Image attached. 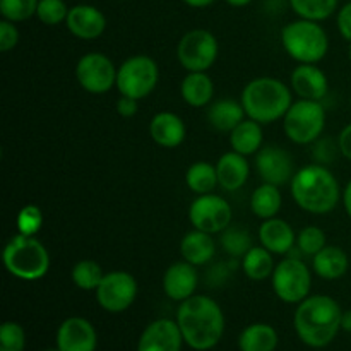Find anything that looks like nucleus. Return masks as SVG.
<instances>
[{"mask_svg":"<svg viewBox=\"0 0 351 351\" xmlns=\"http://www.w3.org/2000/svg\"><path fill=\"white\" fill-rule=\"evenodd\" d=\"M137 103H139V99L120 95L119 101H117V113H119L120 117H123V119H132L137 113V110H139V105H137Z\"/></svg>","mask_w":351,"mask_h":351,"instance_id":"42","label":"nucleus"},{"mask_svg":"<svg viewBox=\"0 0 351 351\" xmlns=\"http://www.w3.org/2000/svg\"><path fill=\"white\" fill-rule=\"evenodd\" d=\"M45 351H60V350H58V346H55V348H48V350H45Z\"/></svg>","mask_w":351,"mask_h":351,"instance_id":"48","label":"nucleus"},{"mask_svg":"<svg viewBox=\"0 0 351 351\" xmlns=\"http://www.w3.org/2000/svg\"><path fill=\"white\" fill-rule=\"evenodd\" d=\"M281 45L298 64H319L329 51V36L317 21L300 17L281 29Z\"/></svg>","mask_w":351,"mask_h":351,"instance_id":"6","label":"nucleus"},{"mask_svg":"<svg viewBox=\"0 0 351 351\" xmlns=\"http://www.w3.org/2000/svg\"><path fill=\"white\" fill-rule=\"evenodd\" d=\"M326 245H328V237H326L324 230H321L319 226H305V228L300 230V233L297 235V247L302 254H305V256L314 257L315 254L321 252Z\"/></svg>","mask_w":351,"mask_h":351,"instance_id":"36","label":"nucleus"},{"mask_svg":"<svg viewBox=\"0 0 351 351\" xmlns=\"http://www.w3.org/2000/svg\"><path fill=\"white\" fill-rule=\"evenodd\" d=\"M259 240L261 245L278 256H285L297 245V235L290 223L276 216L264 219L259 228Z\"/></svg>","mask_w":351,"mask_h":351,"instance_id":"22","label":"nucleus"},{"mask_svg":"<svg viewBox=\"0 0 351 351\" xmlns=\"http://www.w3.org/2000/svg\"><path fill=\"white\" fill-rule=\"evenodd\" d=\"M326 127V108L321 101L298 99L283 117V130L295 144H312Z\"/></svg>","mask_w":351,"mask_h":351,"instance_id":"7","label":"nucleus"},{"mask_svg":"<svg viewBox=\"0 0 351 351\" xmlns=\"http://www.w3.org/2000/svg\"><path fill=\"white\" fill-rule=\"evenodd\" d=\"M19 43V31H17L16 23L3 19L0 23V51H10Z\"/></svg>","mask_w":351,"mask_h":351,"instance_id":"40","label":"nucleus"},{"mask_svg":"<svg viewBox=\"0 0 351 351\" xmlns=\"http://www.w3.org/2000/svg\"><path fill=\"white\" fill-rule=\"evenodd\" d=\"M160 81V67L156 60L147 55L129 57L117 71L115 88L122 96L144 99L154 91Z\"/></svg>","mask_w":351,"mask_h":351,"instance_id":"8","label":"nucleus"},{"mask_svg":"<svg viewBox=\"0 0 351 351\" xmlns=\"http://www.w3.org/2000/svg\"><path fill=\"white\" fill-rule=\"evenodd\" d=\"M343 311L328 295H308L293 315V328L302 343L311 348H326L341 331Z\"/></svg>","mask_w":351,"mask_h":351,"instance_id":"2","label":"nucleus"},{"mask_svg":"<svg viewBox=\"0 0 351 351\" xmlns=\"http://www.w3.org/2000/svg\"><path fill=\"white\" fill-rule=\"evenodd\" d=\"M180 254L187 263L194 264V266H204L215 257L216 242L211 233L194 228L182 239Z\"/></svg>","mask_w":351,"mask_h":351,"instance_id":"24","label":"nucleus"},{"mask_svg":"<svg viewBox=\"0 0 351 351\" xmlns=\"http://www.w3.org/2000/svg\"><path fill=\"white\" fill-rule=\"evenodd\" d=\"M65 26L79 40H96L106 29V17L98 7L79 3L69 9Z\"/></svg>","mask_w":351,"mask_h":351,"instance_id":"17","label":"nucleus"},{"mask_svg":"<svg viewBox=\"0 0 351 351\" xmlns=\"http://www.w3.org/2000/svg\"><path fill=\"white\" fill-rule=\"evenodd\" d=\"M256 168L266 184L281 187L293 178V160L287 149L280 146L261 147L256 154Z\"/></svg>","mask_w":351,"mask_h":351,"instance_id":"14","label":"nucleus"},{"mask_svg":"<svg viewBox=\"0 0 351 351\" xmlns=\"http://www.w3.org/2000/svg\"><path fill=\"white\" fill-rule=\"evenodd\" d=\"M343 206H345L346 215H348L351 219V180L346 184L345 191H343Z\"/></svg>","mask_w":351,"mask_h":351,"instance_id":"44","label":"nucleus"},{"mask_svg":"<svg viewBox=\"0 0 351 351\" xmlns=\"http://www.w3.org/2000/svg\"><path fill=\"white\" fill-rule=\"evenodd\" d=\"M232 206L221 195L204 194L197 195L189 208V219L195 230L206 233H221L232 225Z\"/></svg>","mask_w":351,"mask_h":351,"instance_id":"12","label":"nucleus"},{"mask_svg":"<svg viewBox=\"0 0 351 351\" xmlns=\"http://www.w3.org/2000/svg\"><path fill=\"white\" fill-rule=\"evenodd\" d=\"M185 184L197 195L215 192L219 185L216 165L206 163V161H197V163L191 165L187 168V173H185Z\"/></svg>","mask_w":351,"mask_h":351,"instance_id":"31","label":"nucleus"},{"mask_svg":"<svg viewBox=\"0 0 351 351\" xmlns=\"http://www.w3.org/2000/svg\"><path fill=\"white\" fill-rule=\"evenodd\" d=\"M219 53V43L208 29L187 31L177 45V58L187 72H208Z\"/></svg>","mask_w":351,"mask_h":351,"instance_id":"10","label":"nucleus"},{"mask_svg":"<svg viewBox=\"0 0 351 351\" xmlns=\"http://www.w3.org/2000/svg\"><path fill=\"white\" fill-rule=\"evenodd\" d=\"M26 332L21 324L14 321L3 322L0 328V351H24Z\"/></svg>","mask_w":351,"mask_h":351,"instance_id":"38","label":"nucleus"},{"mask_svg":"<svg viewBox=\"0 0 351 351\" xmlns=\"http://www.w3.org/2000/svg\"><path fill=\"white\" fill-rule=\"evenodd\" d=\"M348 57H350V62H351V43H350V51H348Z\"/></svg>","mask_w":351,"mask_h":351,"instance_id":"49","label":"nucleus"},{"mask_svg":"<svg viewBox=\"0 0 351 351\" xmlns=\"http://www.w3.org/2000/svg\"><path fill=\"white\" fill-rule=\"evenodd\" d=\"M283 204V195L278 185L261 184L250 195V209L259 219H269L280 213Z\"/></svg>","mask_w":351,"mask_h":351,"instance_id":"29","label":"nucleus"},{"mask_svg":"<svg viewBox=\"0 0 351 351\" xmlns=\"http://www.w3.org/2000/svg\"><path fill=\"white\" fill-rule=\"evenodd\" d=\"M139 287L136 278L127 271H110L96 288V300L110 314L125 312L136 302Z\"/></svg>","mask_w":351,"mask_h":351,"instance_id":"11","label":"nucleus"},{"mask_svg":"<svg viewBox=\"0 0 351 351\" xmlns=\"http://www.w3.org/2000/svg\"><path fill=\"white\" fill-rule=\"evenodd\" d=\"M55 343L60 351H96L98 335L88 319L74 315L58 326Z\"/></svg>","mask_w":351,"mask_h":351,"instance_id":"15","label":"nucleus"},{"mask_svg":"<svg viewBox=\"0 0 351 351\" xmlns=\"http://www.w3.org/2000/svg\"><path fill=\"white\" fill-rule=\"evenodd\" d=\"M40 0H0V14L10 23H23L36 16Z\"/></svg>","mask_w":351,"mask_h":351,"instance_id":"35","label":"nucleus"},{"mask_svg":"<svg viewBox=\"0 0 351 351\" xmlns=\"http://www.w3.org/2000/svg\"><path fill=\"white\" fill-rule=\"evenodd\" d=\"M247 117L261 125L283 120L293 105L291 91L283 81L276 77H256L243 88L240 96Z\"/></svg>","mask_w":351,"mask_h":351,"instance_id":"4","label":"nucleus"},{"mask_svg":"<svg viewBox=\"0 0 351 351\" xmlns=\"http://www.w3.org/2000/svg\"><path fill=\"white\" fill-rule=\"evenodd\" d=\"M216 173H218L219 187L226 192H235L247 184L250 175V165L247 156L228 151L221 154V158L216 163Z\"/></svg>","mask_w":351,"mask_h":351,"instance_id":"20","label":"nucleus"},{"mask_svg":"<svg viewBox=\"0 0 351 351\" xmlns=\"http://www.w3.org/2000/svg\"><path fill=\"white\" fill-rule=\"evenodd\" d=\"M184 336L177 321L156 319L141 335L137 341V351H182Z\"/></svg>","mask_w":351,"mask_h":351,"instance_id":"16","label":"nucleus"},{"mask_svg":"<svg viewBox=\"0 0 351 351\" xmlns=\"http://www.w3.org/2000/svg\"><path fill=\"white\" fill-rule=\"evenodd\" d=\"M245 117L242 103L235 99H218L208 108V122L218 132L230 134L242 120H245Z\"/></svg>","mask_w":351,"mask_h":351,"instance_id":"26","label":"nucleus"},{"mask_svg":"<svg viewBox=\"0 0 351 351\" xmlns=\"http://www.w3.org/2000/svg\"><path fill=\"white\" fill-rule=\"evenodd\" d=\"M225 2L232 7H245V5H249L252 0H225Z\"/></svg>","mask_w":351,"mask_h":351,"instance_id":"47","label":"nucleus"},{"mask_svg":"<svg viewBox=\"0 0 351 351\" xmlns=\"http://www.w3.org/2000/svg\"><path fill=\"white\" fill-rule=\"evenodd\" d=\"M348 267V256H346L345 250L336 245H326L321 252L312 257V269L322 280H339V278L345 276Z\"/></svg>","mask_w":351,"mask_h":351,"instance_id":"23","label":"nucleus"},{"mask_svg":"<svg viewBox=\"0 0 351 351\" xmlns=\"http://www.w3.org/2000/svg\"><path fill=\"white\" fill-rule=\"evenodd\" d=\"M336 24H338L339 34L351 43V0L338 10Z\"/></svg>","mask_w":351,"mask_h":351,"instance_id":"41","label":"nucleus"},{"mask_svg":"<svg viewBox=\"0 0 351 351\" xmlns=\"http://www.w3.org/2000/svg\"><path fill=\"white\" fill-rule=\"evenodd\" d=\"M276 267L274 264L273 252L266 247H252L245 256L242 257V269L247 278L252 281H263L266 278L273 276V271Z\"/></svg>","mask_w":351,"mask_h":351,"instance_id":"30","label":"nucleus"},{"mask_svg":"<svg viewBox=\"0 0 351 351\" xmlns=\"http://www.w3.org/2000/svg\"><path fill=\"white\" fill-rule=\"evenodd\" d=\"M278 332L273 326L256 322L240 332L239 348L240 351H274L278 348Z\"/></svg>","mask_w":351,"mask_h":351,"instance_id":"28","label":"nucleus"},{"mask_svg":"<svg viewBox=\"0 0 351 351\" xmlns=\"http://www.w3.org/2000/svg\"><path fill=\"white\" fill-rule=\"evenodd\" d=\"M69 16V7L64 0H40L36 9V17L47 26H57L65 23Z\"/></svg>","mask_w":351,"mask_h":351,"instance_id":"37","label":"nucleus"},{"mask_svg":"<svg viewBox=\"0 0 351 351\" xmlns=\"http://www.w3.org/2000/svg\"><path fill=\"white\" fill-rule=\"evenodd\" d=\"M117 71L112 58L99 51L82 55L75 65V79L84 91L105 95L117 84Z\"/></svg>","mask_w":351,"mask_h":351,"instance_id":"13","label":"nucleus"},{"mask_svg":"<svg viewBox=\"0 0 351 351\" xmlns=\"http://www.w3.org/2000/svg\"><path fill=\"white\" fill-rule=\"evenodd\" d=\"M338 147H339V151L343 153V156H345L346 160L351 161V123H348V125H346L345 129L339 132Z\"/></svg>","mask_w":351,"mask_h":351,"instance_id":"43","label":"nucleus"},{"mask_svg":"<svg viewBox=\"0 0 351 351\" xmlns=\"http://www.w3.org/2000/svg\"><path fill=\"white\" fill-rule=\"evenodd\" d=\"M151 139L161 147L173 149L178 147L185 141L187 129L185 123L177 113L173 112H160L153 117L149 123Z\"/></svg>","mask_w":351,"mask_h":351,"instance_id":"21","label":"nucleus"},{"mask_svg":"<svg viewBox=\"0 0 351 351\" xmlns=\"http://www.w3.org/2000/svg\"><path fill=\"white\" fill-rule=\"evenodd\" d=\"M177 324L185 345L195 351L213 350L225 335V314L218 302L206 295H192L180 302Z\"/></svg>","mask_w":351,"mask_h":351,"instance_id":"1","label":"nucleus"},{"mask_svg":"<svg viewBox=\"0 0 351 351\" xmlns=\"http://www.w3.org/2000/svg\"><path fill=\"white\" fill-rule=\"evenodd\" d=\"M341 329H343V331H346V332H351V311L343 312Z\"/></svg>","mask_w":351,"mask_h":351,"instance_id":"46","label":"nucleus"},{"mask_svg":"<svg viewBox=\"0 0 351 351\" xmlns=\"http://www.w3.org/2000/svg\"><path fill=\"white\" fill-rule=\"evenodd\" d=\"M3 266L17 280L38 281L50 269V254L38 239L17 233L3 249Z\"/></svg>","mask_w":351,"mask_h":351,"instance_id":"5","label":"nucleus"},{"mask_svg":"<svg viewBox=\"0 0 351 351\" xmlns=\"http://www.w3.org/2000/svg\"><path fill=\"white\" fill-rule=\"evenodd\" d=\"M71 276L79 290L96 291V288L99 287V283H101L103 278H105V273H103L101 266H99L96 261L84 259L79 261V263L72 267Z\"/></svg>","mask_w":351,"mask_h":351,"instance_id":"33","label":"nucleus"},{"mask_svg":"<svg viewBox=\"0 0 351 351\" xmlns=\"http://www.w3.org/2000/svg\"><path fill=\"white\" fill-rule=\"evenodd\" d=\"M16 226L17 232L21 235H29L34 237L43 226V213L41 209L38 208L36 204H27L17 213V219H16Z\"/></svg>","mask_w":351,"mask_h":351,"instance_id":"39","label":"nucleus"},{"mask_svg":"<svg viewBox=\"0 0 351 351\" xmlns=\"http://www.w3.org/2000/svg\"><path fill=\"white\" fill-rule=\"evenodd\" d=\"M291 89L302 99L321 101L329 91L328 75L315 64H300L293 69L290 77Z\"/></svg>","mask_w":351,"mask_h":351,"instance_id":"19","label":"nucleus"},{"mask_svg":"<svg viewBox=\"0 0 351 351\" xmlns=\"http://www.w3.org/2000/svg\"><path fill=\"white\" fill-rule=\"evenodd\" d=\"M290 191L298 208L311 215H328L341 199L338 178L322 165H307L295 171Z\"/></svg>","mask_w":351,"mask_h":351,"instance_id":"3","label":"nucleus"},{"mask_svg":"<svg viewBox=\"0 0 351 351\" xmlns=\"http://www.w3.org/2000/svg\"><path fill=\"white\" fill-rule=\"evenodd\" d=\"M199 285L197 271L194 264L187 261L175 263L165 271L163 274V291L173 302H184L195 295Z\"/></svg>","mask_w":351,"mask_h":351,"instance_id":"18","label":"nucleus"},{"mask_svg":"<svg viewBox=\"0 0 351 351\" xmlns=\"http://www.w3.org/2000/svg\"><path fill=\"white\" fill-rule=\"evenodd\" d=\"M189 7H194V9H204L209 7L211 3H215V0H184Z\"/></svg>","mask_w":351,"mask_h":351,"instance_id":"45","label":"nucleus"},{"mask_svg":"<svg viewBox=\"0 0 351 351\" xmlns=\"http://www.w3.org/2000/svg\"><path fill=\"white\" fill-rule=\"evenodd\" d=\"M339 0H290L293 12L302 19L326 21L338 9Z\"/></svg>","mask_w":351,"mask_h":351,"instance_id":"32","label":"nucleus"},{"mask_svg":"<svg viewBox=\"0 0 351 351\" xmlns=\"http://www.w3.org/2000/svg\"><path fill=\"white\" fill-rule=\"evenodd\" d=\"M221 245L226 254H230L233 257H240V259L254 247L249 233L243 228L232 225L225 232H221Z\"/></svg>","mask_w":351,"mask_h":351,"instance_id":"34","label":"nucleus"},{"mask_svg":"<svg viewBox=\"0 0 351 351\" xmlns=\"http://www.w3.org/2000/svg\"><path fill=\"white\" fill-rule=\"evenodd\" d=\"M273 291L285 304H300L311 295L312 271L298 257H285L271 276Z\"/></svg>","mask_w":351,"mask_h":351,"instance_id":"9","label":"nucleus"},{"mask_svg":"<svg viewBox=\"0 0 351 351\" xmlns=\"http://www.w3.org/2000/svg\"><path fill=\"white\" fill-rule=\"evenodd\" d=\"M263 125L249 117L230 132V146L243 156L257 154V151L263 147Z\"/></svg>","mask_w":351,"mask_h":351,"instance_id":"27","label":"nucleus"},{"mask_svg":"<svg viewBox=\"0 0 351 351\" xmlns=\"http://www.w3.org/2000/svg\"><path fill=\"white\" fill-rule=\"evenodd\" d=\"M180 95L187 105L202 108L209 105L215 96V82L208 72H189L180 84Z\"/></svg>","mask_w":351,"mask_h":351,"instance_id":"25","label":"nucleus"},{"mask_svg":"<svg viewBox=\"0 0 351 351\" xmlns=\"http://www.w3.org/2000/svg\"><path fill=\"white\" fill-rule=\"evenodd\" d=\"M350 106H351V98H350Z\"/></svg>","mask_w":351,"mask_h":351,"instance_id":"50","label":"nucleus"}]
</instances>
